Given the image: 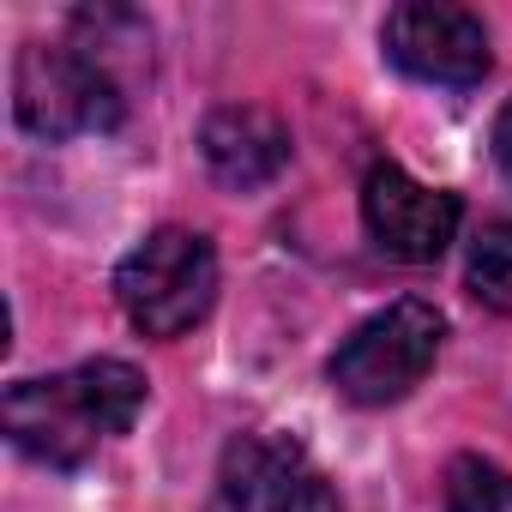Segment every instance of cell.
Wrapping results in <instances>:
<instances>
[{"instance_id": "6da1fadb", "label": "cell", "mask_w": 512, "mask_h": 512, "mask_svg": "<svg viewBox=\"0 0 512 512\" xmlns=\"http://www.w3.org/2000/svg\"><path fill=\"white\" fill-rule=\"evenodd\" d=\"M145 398H151V386L133 362L97 356V362L67 368V374L7 386L0 428H7V440L25 458H37L49 470H79L97 458L103 440H115L139 422Z\"/></svg>"}, {"instance_id": "7a4b0ae2", "label": "cell", "mask_w": 512, "mask_h": 512, "mask_svg": "<svg viewBox=\"0 0 512 512\" xmlns=\"http://www.w3.org/2000/svg\"><path fill=\"white\" fill-rule=\"evenodd\" d=\"M13 115L31 139H79V133H115L127 115V85L115 61L73 37V43H25L13 67Z\"/></svg>"}, {"instance_id": "3957f363", "label": "cell", "mask_w": 512, "mask_h": 512, "mask_svg": "<svg viewBox=\"0 0 512 512\" xmlns=\"http://www.w3.org/2000/svg\"><path fill=\"white\" fill-rule=\"evenodd\" d=\"M115 302L145 338L193 332L217 302V247L199 229H151L115 266Z\"/></svg>"}, {"instance_id": "277c9868", "label": "cell", "mask_w": 512, "mask_h": 512, "mask_svg": "<svg viewBox=\"0 0 512 512\" xmlns=\"http://www.w3.org/2000/svg\"><path fill=\"white\" fill-rule=\"evenodd\" d=\"M446 344V314L422 296H404V302H386L380 314H368L326 362V380L350 398V404H398L404 392H416L434 368Z\"/></svg>"}, {"instance_id": "5b68a950", "label": "cell", "mask_w": 512, "mask_h": 512, "mask_svg": "<svg viewBox=\"0 0 512 512\" xmlns=\"http://www.w3.org/2000/svg\"><path fill=\"white\" fill-rule=\"evenodd\" d=\"M205 512H344V500L302 440L253 428L223 446Z\"/></svg>"}, {"instance_id": "8992f818", "label": "cell", "mask_w": 512, "mask_h": 512, "mask_svg": "<svg viewBox=\"0 0 512 512\" xmlns=\"http://www.w3.org/2000/svg\"><path fill=\"white\" fill-rule=\"evenodd\" d=\"M380 49L404 79L446 85V91H470L494 67L482 19L464 7H440V0H404V7H392L380 25Z\"/></svg>"}, {"instance_id": "52a82bcc", "label": "cell", "mask_w": 512, "mask_h": 512, "mask_svg": "<svg viewBox=\"0 0 512 512\" xmlns=\"http://www.w3.org/2000/svg\"><path fill=\"white\" fill-rule=\"evenodd\" d=\"M362 223H368L380 253H392L404 266H434L458 241L464 205H458V193L428 187L398 163H374L362 181Z\"/></svg>"}, {"instance_id": "ba28073f", "label": "cell", "mask_w": 512, "mask_h": 512, "mask_svg": "<svg viewBox=\"0 0 512 512\" xmlns=\"http://www.w3.org/2000/svg\"><path fill=\"white\" fill-rule=\"evenodd\" d=\"M199 151H205V169L223 187L253 193V187H266V181L284 175V163H290V127L272 109L229 103V109H217L199 127Z\"/></svg>"}, {"instance_id": "9c48e42d", "label": "cell", "mask_w": 512, "mask_h": 512, "mask_svg": "<svg viewBox=\"0 0 512 512\" xmlns=\"http://www.w3.org/2000/svg\"><path fill=\"white\" fill-rule=\"evenodd\" d=\"M464 290H470L488 314H512V217L482 223V235L470 241Z\"/></svg>"}, {"instance_id": "30bf717a", "label": "cell", "mask_w": 512, "mask_h": 512, "mask_svg": "<svg viewBox=\"0 0 512 512\" xmlns=\"http://www.w3.org/2000/svg\"><path fill=\"white\" fill-rule=\"evenodd\" d=\"M446 512H512V470H500L494 458H452L446 464V488H440Z\"/></svg>"}, {"instance_id": "8fae6325", "label": "cell", "mask_w": 512, "mask_h": 512, "mask_svg": "<svg viewBox=\"0 0 512 512\" xmlns=\"http://www.w3.org/2000/svg\"><path fill=\"white\" fill-rule=\"evenodd\" d=\"M494 157H500V169L512 175V97H506V109H500V121H494Z\"/></svg>"}]
</instances>
